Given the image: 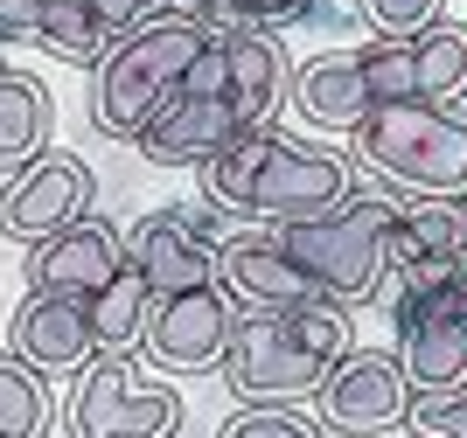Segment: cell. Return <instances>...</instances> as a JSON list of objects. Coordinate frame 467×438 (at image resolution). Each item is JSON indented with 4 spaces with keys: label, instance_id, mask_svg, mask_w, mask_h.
Instances as JSON below:
<instances>
[{
    "label": "cell",
    "instance_id": "15",
    "mask_svg": "<svg viewBox=\"0 0 467 438\" xmlns=\"http://www.w3.org/2000/svg\"><path fill=\"white\" fill-rule=\"evenodd\" d=\"M293 105H300L307 126H321V133H349V139H356V126L377 112L356 49H328V56L300 63V70H293Z\"/></svg>",
    "mask_w": 467,
    "mask_h": 438
},
{
    "label": "cell",
    "instance_id": "8",
    "mask_svg": "<svg viewBox=\"0 0 467 438\" xmlns=\"http://www.w3.org/2000/svg\"><path fill=\"white\" fill-rule=\"evenodd\" d=\"M237 292L231 286H202V292H175V300L154 306V321H147V355L154 369L168 376H202V369H223L231 355V334H237Z\"/></svg>",
    "mask_w": 467,
    "mask_h": 438
},
{
    "label": "cell",
    "instance_id": "6",
    "mask_svg": "<svg viewBox=\"0 0 467 438\" xmlns=\"http://www.w3.org/2000/svg\"><path fill=\"white\" fill-rule=\"evenodd\" d=\"M91 168H84L78 153L49 147L36 160V168L7 174V188H0V237H15V244H49V237H63L70 223H84L91 216Z\"/></svg>",
    "mask_w": 467,
    "mask_h": 438
},
{
    "label": "cell",
    "instance_id": "16",
    "mask_svg": "<svg viewBox=\"0 0 467 438\" xmlns=\"http://www.w3.org/2000/svg\"><path fill=\"white\" fill-rule=\"evenodd\" d=\"M223 56H231V112L244 133H265L286 97V49H279L265 28H244V36H216Z\"/></svg>",
    "mask_w": 467,
    "mask_h": 438
},
{
    "label": "cell",
    "instance_id": "3",
    "mask_svg": "<svg viewBox=\"0 0 467 438\" xmlns=\"http://www.w3.org/2000/svg\"><path fill=\"white\" fill-rule=\"evenodd\" d=\"M398 195H356L349 209L314 216V223H279L273 237L286 244V258L314 279V292L335 306H363L390 286V229H398Z\"/></svg>",
    "mask_w": 467,
    "mask_h": 438
},
{
    "label": "cell",
    "instance_id": "34",
    "mask_svg": "<svg viewBox=\"0 0 467 438\" xmlns=\"http://www.w3.org/2000/svg\"><path fill=\"white\" fill-rule=\"evenodd\" d=\"M0 70H7V63H0Z\"/></svg>",
    "mask_w": 467,
    "mask_h": 438
},
{
    "label": "cell",
    "instance_id": "25",
    "mask_svg": "<svg viewBox=\"0 0 467 438\" xmlns=\"http://www.w3.org/2000/svg\"><path fill=\"white\" fill-rule=\"evenodd\" d=\"M356 63H363V84H370L377 105H411V97H419V49H411V42L370 36L356 49Z\"/></svg>",
    "mask_w": 467,
    "mask_h": 438
},
{
    "label": "cell",
    "instance_id": "17",
    "mask_svg": "<svg viewBox=\"0 0 467 438\" xmlns=\"http://www.w3.org/2000/svg\"><path fill=\"white\" fill-rule=\"evenodd\" d=\"M49 153V91L28 70H0V174H21Z\"/></svg>",
    "mask_w": 467,
    "mask_h": 438
},
{
    "label": "cell",
    "instance_id": "26",
    "mask_svg": "<svg viewBox=\"0 0 467 438\" xmlns=\"http://www.w3.org/2000/svg\"><path fill=\"white\" fill-rule=\"evenodd\" d=\"M405 432L411 438H467V382L461 390H411Z\"/></svg>",
    "mask_w": 467,
    "mask_h": 438
},
{
    "label": "cell",
    "instance_id": "22",
    "mask_svg": "<svg viewBox=\"0 0 467 438\" xmlns=\"http://www.w3.org/2000/svg\"><path fill=\"white\" fill-rule=\"evenodd\" d=\"M49 418H57V403H49L42 369H28L7 348L0 355V438H49Z\"/></svg>",
    "mask_w": 467,
    "mask_h": 438
},
{
    "label": "cell",
    "instance_id": "5",
    "mask_svg": "<svg viewBox=\"0 0 467 438\" xmlns=\"http://www.w3.org/2000/svg\"><path fill=\"white\" fill-rule=\"evenodd\" d=\"M182 397L161 382H140L126 355H98L70 397V438H175L182 432Z\"/></svg>",
    "mask_w": 467,
    "mask_h": 438
},
{
    "label": "cell",
    "instance_id": "28",
    "mask_svg": "<svg viewBox=\"0 0 467 438\" xmlns=\"http://www.w3.org/2000/svg\"><path fill=\"white\" fill-rule=\"evenodd\" d=\"M223 438H321V424L293 403H244L237 418H223Z\"/></svg>",
    "mask_w": 467,
    "mask_h": 438
},
{
    "label": "cell",
    "instance_id": "10",
    "mask_svg": "<svg viewBox=\"0 0 467 438\" xmlns=\"http://www.w3.org/2000/svg\"><path fill=\"white\" fill-rule=\"evenodd\" d=\"M119 271H126V237L105 216H84L28 250V292H57V300H98Z\"/></svg>",
    "mask_w": 467,
    "mask_h": 438
},
{
    "label": "cell",
    "instance_id": "4",
    "mask_svg": "<svg viewBox=\"0 0 467 438\" xmlns=\"http://www.w3.org/2000/svg\"><path fill=\"white\" fill-rule=\"evenodd\" d=\"M328 376H335V362L307 348V334L293 327V313L244 306V321H237V334H231V355H223L231 397H244V403H293V397H321Z\"/></svg>",
    "mask_w": 467,
    "mask_h": 438
},
{
    "label": "cell",
    "instance_id": "13",
    "mask_svg": "<svg viewBox=\"0 0 467 438\" xmlns=\"http://www.w3.org/2000/svg\"><path fill=\"white\" fill-rule=\"evenodd\" d=\"M7 341L28 369L63 376V369H91L98 362V334H91V306L84 300H57V292H28L15 306Z\"/></svg>",
    "mask_w": 467,
    "mask_h": 438
},
{
    "label": "cell",
    "instance_id": "11",
    "mask_svg": "<svg viewBox=\"0 0 467 438\" xmlns=\"http://www.w3.org/2000/svg\"><path fill=\"white\" fill-rule=\"evenodd\" d=\"M126 265L154 286V300L216 286V250L189 229V209H154L126 229Z\"/></svg>",
    "mask_w": 467,
    "mask_h": 438
},
{
    "label": "cell",
    "instance_id": "19",
    "mask_svg": "<svg viewBox=\"0 0 467 438\" xmlns=\"http://www.w3.org/2000/svg\"><path fill=\"white\" fill-rule=\"evenodd\" d=\"M91 306V334H98V355H133V348H147V321H154V286L140 279L133 265L119 271L112 286L98 292V300H84Z\"/></svg>",
    "mask_w": 467,
    "mask_h": 438
},
{
    "label": "cell",
    "instance_id": "33",
    "mask_svg": "<svg viewBox=\"0 0 467 438\" xmlns=\"http://www.w3.org/2000/svg\"><path fill=\"white\" fill-rule=\"evenodd\" d=\"M461 216H467V202H461Z\"/></svg>",
    "mask_w": 467,
    "mask_h": 438
},
{
    "label": "cell",
    "instance_id": "24",
    "mask_svg": "<svg viewBox=\"0 0 467 438\" xmlns=\"http://www.w3.org/2000/svg\"><path fill=\"white\" fill-rule=\"evenodd\" d=\"M42 49L63 63H84V70H98V63L112 56L119 42L98 28L91 0H49V15H42Z\"/></svg>",
    "mask_w": 467,
    "mask_h": 438
},
{
    "label": "cell",
    "instance_id": "23",
    "mask_svg": "<svg viewBox=\"0 0 467 438\" xmlns=\"http://www.w3.org/2000/svg\"><path fill=\"white\" fill-rule=\"evenodd\" d=\"M411 49H419V97L426 105H461L467 97V28L461 21L426 28Z\"/></svg>",
    "mask_w": 467,
    "mask_h": 438
},
{
    "label": "cell",
    "instance_id": "12",
    "mask_svg": "<svg viewBox=\"0 0 467 438\" xmlns=\"http://www.w3.org/2000/svg\"><path fill=\"white\" fill-rule=\"evenodd\" d=\"M216 286H231L244 306H265V313H293V306H314V279L286 258L273 229H237L231 244L216 250Z\"/></svg>",
    "mask_w": 467,
    "mask_h": 438
},
{
    "label": "cell",
    "instance_id": "18",
    "mask_svg": "<svg viewBox=\"0 0 467 438\" xmlns=\"http://www.w3.org/2000/svg\"><path fill=\"white\" fill-rule=\"evenodd\" d=\"M398 369L411 390H461L467 382V321H405Z\"/></svg>",
    "mask_w": 467,
    "mask_h": 438
},
{
    "label": "cell",
    "instance_id": "2",
    "mask_svg": "<svg viewBox=\"0 0 467 438\" xmlns=\"http://www.w3.org/2000/svg\"><path fill=\"white\" fill-rule=\"evenodd\" d=\"M356 160L390 195H426V202H467V112L461 105H377L356 126Z\"/></svg>",
    "mask_w": 467,
    "mask_h": 438
},
{
    "label": "cell",
    "instance_id": "20",
    "mask_svg": "<svg viewBox=\"0 0 467 438\" xmlns=\"http://www.w3.org/2000/svg\"><path fill=\"white\" fill-rule=\"evenodd\" d=\"M286 133H237L231 147L216 153L210 168H202V202H216L223 216H252V195H258V174H265V160H273V147Z\"/></svg>",
    "mask_w": 467,
    "mask_h": 438
},
{
    "label": "cell",
    "instance_id": "30",
    "mask_svg": "<svg viewBox=\"0 0 467 438\" xmlns=\"http://www.w3.org/2000/svg\"><path fill=\"white\" fill-rule=\"evenodd\" d=\"M182 97H231V56H223V42H210V49L189 63Z\"/></svg>",
    "mask_w": 467,
    "mask_h": 438
},
{
    "label": "cell",
    "instance_id": "27",
    "mask_svg": "<svg viewBox=\"0 0 467 438\" xmlns=\"http://www.w3.org/2000/svg\"><path fill=\"white\" fill-rule=\"evenodd\" d=\"M440 7L447 0H363V21H370L377 36H390V42H419L426 28H440Z\"/></svg>",
    "mask_w": 467,
    "mask_h": 438
},
{
    "label": "cell",
    "instance_id": "32",
    "mask_svg": "<svg viewBox=\"0 0 467 438\" xmlns=\"http://www.w3.org/2000/svg\"><path fill=\"white\" fill-rule=\"evenodd\" d=\"M349 21H363V0H314L307 28H349Z\"/></svg>",
    "mask_w": 467,
    "mask_h": 438
},
{
    "label": "cell",
    "instance_id": "31",
    "mask_svg": "<svg viewBox=\"0 0 467 438\" xmlns=\"http://www.w3.org/2000/svg\"><path fill=\"white\" fill-rule=\"evenodd\" d=\"M42 15H49V0H0V49L42 42Z\"/></svg>",
    "mask_w": 467,
    "mask_h": 438
},
{
    "label": "cell",
    "instance_id": "9",
    "mask_svg": "<svg viewBox=\"0 0 467 438\" xmlns=\"http://www.w3.org/2000/svg\"><path fill=\"white\" fill-rule=\"evenodd\" d=\"M405 411H411V382L398 369V355H384V348H356L349 362H335V376L321 382V424L335 438L390 432V424H405Z\"/></svg>",
    "mask_w": 467,
    "mask_h": 438
},
{
    "label": "cell",
    "instance_id": "7",
    "mask_svg": "<svg viewBox=\"0 0 467 438\" xmlns=\"http://www.w3.org/2000/svg\"><path fill=\"white\" fill-rule=\"evenodd\" d=\"M356 202V168L328 147H300V139H279L265 174H258L252 216L265 229L279 223H314V216H335Z\"/></svg>",
    "mask_w": 467,
    "mask_h": 438
},
{
    "label": "cell",
    "instance_id": "21",
    "mask_svg": "<svg viewBox=\"0 0 467 438\" xmlns=\"http://www.w3.org/2000/svg\"><path fill=\"white\" fill-rule=\"evenodd\" d=\"M447 250H467V216L461 202H426L411 195L398 209V229H390V265H411V258H447Z\"/></svg>",
    "mask_w": 467,
    "mask_h": 438
},
{
    "label": "cell",
    "instance_id": "29",
    "mask_svg": "<svg viewBox=\"0 0 467 438\" xmlns=\"http://www.w3.org/2000/svg\"><path fill=\"white\" fill-rule=\"evenodd\" d=\"M168 7H175V0H91L98 28H105L112 42H126L133 28H147V21H154V15H168Z\"/></svg>",
    "mask_w": 467,
    "mask_h": 438
},
{
    "label": "cell",
    "instance_id": "14",
    "mask_svg": "<svg viewBox=\"0 0 467 438\" xmlns=\"http://www.w3.org/2000/svg\"><path fill=\"white\" fill-rule=\"evenodd\" d=\"M237 133H244V126H237L231 97H175V105L140 133V153H147L154 168H210Z\"/></svg>",
    "mask_w": 467,
    "mask_h": 438
},
{
    "label": "cell",
    "instance_id": "1",
    "mask_svg": "<svg viewBox=\"0 0 467 438\" xmlns=\"http://www.w3.org/2000/svg\"><path fill=\"white\" fill-rule=\"evenodd\" d=\"M210 42L216 36L195 15H182V7H168V15H154L147 28H133V36L91 70V126L105 139H133L140 147V133L182 97V76H189V63L202 56Z\"/></svg>",
    "mask_w": 467,
    "mask_h": 438
}]
</instances>
